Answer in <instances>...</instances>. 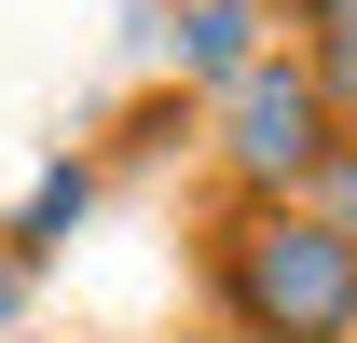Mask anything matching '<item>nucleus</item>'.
Wrapping results in <instances>:
<instances>
[{
    "mask_svg": "<svg viewBox=\"0 0 357 343\" xmlns=\"http://www.w3.org/2000/svg\"><path fill=\"white\" fill-rule=\"evenodd\" d=\"M234 316H248V343H344L357 330V247L303 206L248 220L234 234Z\"/></svg>",
    "mask_w": 357,
    "mask_h": 343,
    "instance_id": "nucleus-1",
    "label": "nucleus"
},
{
    "mask_svg": "<svg viewBox=\"0 0 357 343\" xmlns=\"http://www.w3.org/2000/svg\"><path fill=\"white\" fill-rule=\"evenodd\" d=\"M0 302H14V275H0Z\"/></svg>",
    "mask_w": 357,
    "mask_h": 343,
    "instance_id": "nucleus-6",
    "label": "nucleus"
},
{
    "mask_svg": "<svg viewBox=\"0 0 357 343\" xmlns=\"http://www.w3.org/2000/svg\"><path fill=\"white\" fill-rule=\"evenodd\" d=\"M234 165L275 178V192H303V178L330 165V96H316V69H248V83H234Z\"/></svg>",
    "mask_w": 357,
    "mask_h": 343,
    "instance_id": "nucleus-2",
    "label": "nucleus"
},
{
    "mask_svg": "<svg viewBox=\"0 0 357 343\" xmlns=\"http://www.w3.org/2000/svg\"><path fill=\"white\" fill-rule=\"evenodd\" d=\"M248 42H261V0H192V14H178V55H192L206 83H248Z\"/></svg>",
    "mask_w": 357,
    "mask_h": 343,
    "instance_id": "nucleus-3",
    "label": "nucleus"
},
{
    "mask_svg": "<svg viewBox=\"0 0 357 343\" xmlns=\"http://www.w3.org/2000/svg\"><path fill=\"white\" fill-rule=\"evenodd\" d=\"M303 220H330V234L357 247V137H330V165L303 178Z\"/></svg>",
    "mask_w": 357,
    "mask_h": 343,
    "instance_id": "nucleus-5",
    "label": "nucleus"
},
{
    "mask_svg": "<svg viewBox=\"0 0 357 343\" xmlns=\"http://www.w3.org/2000/svg\"><path fill=\"white\" fill-rule=\"evenodd\" d=\"M316 96L357 110V0H316Z\"/></svg>",
    "mask_w": 357,
    "mask_h": 343,
    "instance_id": "nucleus-4",
    "label": "nucleus"
}]
</instances>
